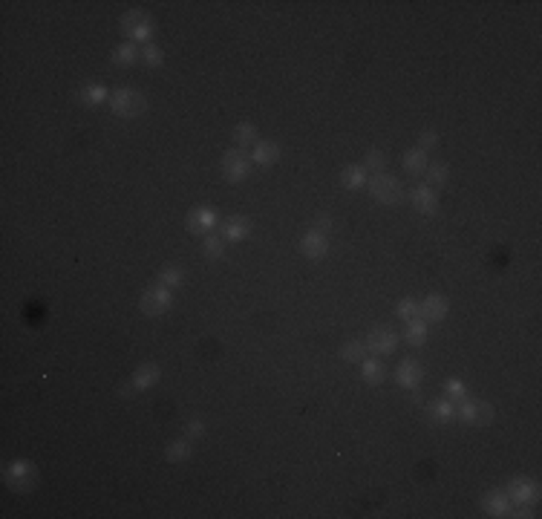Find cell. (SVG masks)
Instances as JSON below:
<instances>
[{"label":"cell","mask_w":542,"mask_h":519,"mask_svg":"<svg viewBox=\"0 0 542 519\" xmlns=\"http://www.w3.org/2000/svg\"><path fill=\"white\" fill-rule=\"evenodd\" d=\"M81 101L84 104H101V101H110V90L104 84H90V87L81 90Z\"/></svg>","instance_id":"f1b7e54d"},{"label":"cell","mask_w":542,"mask_h":519,"mask_svg":"<svg viewBox=\"0 0 542 519\" xmlns=\"http://www.w3.org/2000/svg\"><path fill=\"white\" fill-rule=\"evenodd\" d=\"M159 283H162V286H168V289L182 286V283H185V271L179 269V265H168V269H162Z\"/></svg>","instance_id":"4dcf8cb0"},{"label":"cell","mask_w":542,"mask_h":519,"mask_svg":"<svg viewBox=\"0 0 542 519\" xmlns=\"http://www.w3.org/2000/svg\"><path fill=\"white\" fill-rule=\"evenodd\" d=\"M121 32L130 44H138V40H150L153 38V21L147 12L142 9H130L121 15Z\"/></svg>","instance_id":"3957f363"},{"label":"cell","mask_w":542,"mask_h":519,"mask_svg":"<svg viewBox=\"0 0 542 519\" xmlns=\"http://www.w3.org/2000/svg\"><path fill=\"white\" fill-rule=\"evenodd\" d=\"M508 505H510L508 494H502V490H491V494H484V499H482V511L488 516H508L510 514Z\"/></svg>","instance_id":"5bb4252c"},{"label":"cell","mask_w":542,"mask_h":519,"mask_svg":"<svg viewBox=\"0 0 542 519\" xmlns=\"http://www.w3.org/2000/svg\"><path fill=\"white\" fill-rule=\"evenodd\" d=\"M142 61H145L147 67H162L164 52H162L159 47H145V49H142Z\"/></svg>","instance_id":"d590c367"},{"label":"cell","mask_w":542,"mask_h":519,"mask_svg":"<svg viewBox=\"0 0 542 519\" xmlns=\"http://www.w3.org/2000/svg\"><path fill=\"white\" fill-rule=\"evenodd\" d=\"M315 231L329 234V231H332V217H329V214H317V217H315Z\"/></svg>","instance_id":"f35d334b"},{"label":"cell","mask_w":542,"mask_h":519,"mask_svg":"<svg viewBox=\"0 0 542 519\" xmlns=\"http://www.w3.org/2000/svg\"><path fill=\"white\" fill-rule=\"evenodd\" d=\"M386 162H390V156H386L384 150H369L367 156H364V171H375V173H384V167H386Z\"/></svg>","instance_id":"f546056e"},{"label":"cell","mask_w":542,"mask_h":519,"mask_svg":"<svg viewBox=\"0 0 542 519\" xmlns=\"http://www.w3.org/2000/svg\"><path fill=\"white\" fill-rule=\"evenodd\" d=\"M248 234H251V222L243 217H231L225 226H222V237H225L228 243H243Z\"/></svg>","instance_id":"2e32d148"},{"label":"cell","mask_w":542,"mask_h":519,"mask_svg":"<svg viewBox=\"0 0 542 519\" xmlns=\"http://www.w3.org/2000/svg\"><path fill=\"white\" fill-rule=\"evenodd\" d=\"M219 167H222V179L231 182V185H240V182L248 179V173H251V159L245 156V150L234 147L228 153H222Z\"/></svg>","instance_id":"277c9868"},{"label":"cell","mask_w":542,"mask_h":519,"mask_svg":"<svg viewBox=\"0 0 542 519\" xmlns=\"http://www.w3.org/2000/svg\"><path fill=\"white\" fill-rule=\"evenodd\" d=\"M138 58H142V52H138V47L130 44V40L110 52V64H113V67H133Z\"/></svg>","instance_id":"d6986e66"},{"label":"cell","mask_w":542,"mask_h":519,"mask_svg":"<svg viewBox=\"0 0 542 519\" xmlns=\"http://www.w3.org/2000/svg\"><path fill=\"white\" fill-rule=\"evenodd\" d=\"M110 110H113L119 119H136L147 110V98L133 87H119L110 93Z\"/></svg>","instance_id":"6da1fadb"},{"label":"cell","mask_w":542,"mask_h":519,"mask_svg":"<svg viewBox=\"0 0 542 519\" xmlns=\"http://www.w3.org/2000/svg\"><path fill=\"white\" fill-rule=\"evenodd\" d=\"M360 378H364L367 384H381L384 378H386V367H384V361L381 358H364L360 361Z\"/></svg>","instance_id":"e0dca14e"},{"label":"cell","mask_w":542,"mask_h":519,"mask_svg":"<svg viewBox=\"0 0 542 519\" xmlns=\"http://www.w3.org/2000/svg\"><path fill=\"white\" fill-rule=\"evenodd\" d=\"M202 254H205L208 260H217V257H222V254H225V237L208 234L205 240H202Z\"/></svg>","instance_id":"83f0119b"},{"label":"cell","mask_w":542,"mask_h":519,"mask_svg":"<svg viewBox=\"0 0 542 519\" xmlns=\"http://www.w3.org/2000/svg\"><path fill=\"white\" fill-rule=\"evenodd\" d=\"M395 315H398V317H401V320H404V324H407V320L419 317V303H415L412 298H404V300H401V303L395 306Z\"/></svg>","instance_id":"836d02e7"},{"label":"cell","mask_w":542,"mask_h":519,"mask_svg":"<svg viewBox=\"0 0 542 519\" xmlns=\"http://www.w3.org/2000/svg\"><path fill=\"white\" fill-rule=\"evenodd\" d=\"M159 378H162V370H159V363H142L136 372H133V387L136 389H150V387H156L159 384Z\"/></svg>","instance_id":"9a60e30c"},{"label":"cell","mask_w":542,"mask_h":519,"mask_svg":"<svg viewBox=\"0 0 542 519\" xmlns=\"http://www.w3.org/2000/svg\"><path fill=\"white\" fill-rule=\"evenodd\" d=\"M190 439H173L168 447H164V459L171 461V465H182V461L190 459Z\"/></svg>","instance_id":"7402d4cb"},{"label":"cell","mask_w":542,"mask_h":519,"mask_svg":"<svg viewBox=\"0 0 542 519\" xmlns=\"http://www.w3.org/2000/svg\"><path fill=\"white\" fill-rule=\"evenodd\" d=\"M214 222H217V211L211 205H199V208H193V211L188 214V231L190 234H208L214 228Z\"/></svg>","instance_id":"7c38bea8"},{"label":"cell","mask_w":542,"mask_h":519,"mask_svg":"<svg viewBox=\"0 0 542 519\" xmlns=\"http://www.w3.org/2000/svg\"><path fill=\"white\" fill-rule=\"evenodd\" d=\"M199 436H205V422L202 418H188V424H185V439H199Z\"/></svg>","instance_id":"8d00e7d4"},{"label":"cell","mask_w":542,"mask_h":519,"mask_svg":"<svg viewBox=\"0 0 542 519\" xmlns=\"http://www.w3.org/2000/svg\"><path fill=\"white\" fill-rule=\"evenodd\" d=\"M491 422H493V407L488 401H476V418H473V424L476 427H488Z\"/></svg>","instance_id":"e575fe53"},{"label":"cell","mask_w":542,"mask_h":519,"mask_svg":"<svg viewBox=\"0 0 542 519\" xmlns=\"http://www.w3.org/2000/svg\"><path fill=\"white\" fill-rule=\"evenodd\" d=\"M300 251H303V257H309V260H323L326 254H329V240H326V234H321V231H306L303 234V240H300Z\"/></svg>","instance_id":"8fae6325"},{"label":"cell","mask_w":542,"mask_h":519,"mask_svg":"<svg viewBox=\"0 0 542 519\" xmlns=\"http://www.w3.org/2000/svg\"><path fill=\"white\" fill-rule=\"evenodd\" d=\"M427 165H430V159H427V153L424 150H407L404 153V171L407 173H412V176H421L424 171H427Z\"/></svg>","instance_id":"cb8c5ba5"},{"label":"cell","mask_w":542,"mask_h":519,"mask_svg":"<svg viewBox=\"0 0 542 519\" xmlns=\"http://www.w3.org/2000/svg\"><path fill=\"white\" fill-rule=\"evenodd\" d=\"M430 324H424L421 317H412V320H407V329H404V341L412 346V349H419V346H424L427 343V329Z\"/></svg>","instance_id":"ffe728a7"},{"label":"cell","mask_w":542,"mask_h":519,"mask_svg":"<svg viewBox=\"0 0 542 519\" xmlns=\"http://www.w3.org/2000/svg\"><path fill=\"white\" fill-rule=\"evenodd\" d=\"M367 188H369L372 200L381 202V205H398L401 200H404V188H401V182L390 173H375L367 182Z\"/></svg>","instance_id":"7a4b0ae2"},{"label":"cell","mask_w":542,"mask_h":519,"mask_svg":"<svg viewBox=\"0 0 542 519\" xmlns=\"http://www.w3.org/2000/svg\"><path fill=\"white\" fill-rule=\"evenodd\" d=\"M280 159V145L277 142H257L251 147V162L254 165H274Z\"/></svg>","instance_id":"ac0fdd59"},{"label":"cell","mask_w":542,"mask_h":519,"mask_svg":"<svg viewBox=\"0 0 542 519\" xmlns=\"http://www.w3.org/2000/svg\"><path fill=\"white\" fill-rule=\"evenodd\" d=\"M3 479L12 490H18V494H29V490L38 485V470L29 465V461L23 459H15L12 465L3 470Z\"/></svg>","instance_id":"5b68a950"},{"label":"cell","mask_w":542,"mask_h":519,"mask_svg":"<svg viewBox=\"0 0 542 519\" xmlns=\"http://www.w3.org/2000/svg\"><path fill=\"white\" fill-rule=\"evenodd\" d=\"M367 352H372L375 358H384V355H393L395 346H398V335L390 326H375L367 335Z\"/></svg>","instance_id":"52a82bcc"},{"label":"cell","mask_w":542,"mask_h":519,"mask_svg":"<svg viewBox=\"0 0 542 519\" xmlns=\"http://www.w3.org/2000/svg\"><path fill=\"white\" fill-rule=\"evenodd\" d=\"M458 407H456V415H458V422H465V424H473V418H476V401H470V398H462V401H456Z\"/></svg>","instance_id":"1f68e13d"},{"label":"cell","mask_w":542,"mask_h":519,"mask_svg":"<svg viewBox=\"0 0 542 519\" xmlns=\"http://www.w3.org/2000/svg\"><path fill=\"white\" fill-rule=\"evenodd\" d=\"M257 142H260V138H257V128H254V124L243 121V124H237V128H234V145H237L240 150L254 147Z\"/></svg>","instance_id":"d4e9b609"},{"label":"cell","mask_w":542,"mask_h":519,"mask_svg":"<svg viewBox=\"0 0 542 519\" xmlns=\"http://www.w3.org/2000/svg\"><path fill=\"white\" fill-rule=\"evenodd\" d=\"M427 182H430V188H441V185H447V176H450V171H447V165L444 162H433V165H427Z\"/></svg>","instance_id":"4316f807"},{"label":"cell","mask_w":542,"mask_h":519,"mask_svg":"<svg viewBox=\"0 0 542 519\" xmlns=\"http://www.w3.org/2000/svg\"><path fill=\"white\" fill-rule=\"evenodd\" d=\"M450 312V303L444 294H427V298L419 303V317L424 320V324H439V320H444Z\"/></svg>","instance_id":"ba28073f"},{"label":"cell","mask_w":542,"mask_h":519,"mask_svg":"<svg viewBox=\"0 0 542 519\" xmlns=\"http://www.w3.org/2000/svg\"><path fill=\"white\" fill-rule=\"evenodd\" d=\"M444 398H450L453 404L462 401V398H467V387L462 381H456V378H450V381L444 384Z\"/></svg>","instance_id":"d6a6232c"},{"label":"cell","mask_w":542,"mask_h":519,"mask_svg":"<svg viewBox=\"0 0 542 519\" xmlns=\"http://www.w3.org/2000/svg\"><path fill=\"white\" fill-rule=\"evenodd\" d=\"M421 375H424V367L415 358H404L398 363V370H395V384L398 387H404V389H415L421 384Z\"/></svg>","instance_id":"30bf717a"},{"label":"cell","mask_w":542,"mask_h":519,"mask_svg":"<svg viewBox=\"0 0 542 519\" xmlns=\"http://www.w3.org/2000/svg\"><path fill=\"white\" fill-rule=\"evenodd\" d=\"M341 358L346 363H360V361L367 358V343L364 341H346L341 346Z\"/></svg>","instance_id":"484cf974"},{"label":"cell","mask_w":542,"mask_h":519,"mask_svg":"<svg viewBox=\"0 0 542 519\" xmlns=\"http://www.w3.org/2000/svg\"><path fill=\"white\" fill-rule=\"evenodd\" d=\"M505 494L513 505H531V502L539 499V487H537V482L525 479V476H517V479H510Z\"/></svg>","instance_id":"9c48e42d"},{"label":"cell","mask_w":542,"mask_h":519,"mask_svg":"<svg viewBox=\"0 0 542 519\" xmlns=\"http://www.w3.org/2000/svg\"><path fill=\"white\" fill-rule=\"evenodd\" d=\"M427 413H430V418H433L436 424H444V422H450V418L456 415V404L450 398H436V401L427 404Z\"/></svg>","instance_id":"44dd1931"},{"label":"cell","mask_w":542,"mask_h":519,"mask_svg":"<svg viewBox=\"0 0 542 519\" xmlns=\"http://www.w3.org/2000/svg\"><path fill=\"white\" fill-rule=\"evenodd\" d=\"M171 303H173L171 289L162 286V283H156V286H150V289L142 294V300H138V309H142L147 317H159V315L168 312Z\"/></svg>","instance_id":"8992f818"},{"label":"cell","mask_w":542,"mask_h":519,"mask_svg":"<svg viewBox=\"0 0 542 519\" xmlns=\"http://www.w3.org/2000/svg\"><path fill=\"white\" fill-rule=\"evenodd\" d=\"M364 182H367V171H364L360 165H346L343 171H341V185H343L346 191L364 188Z\"/></svg>","instance_id":"603a6c76"},{"label":"cell","mask_w":542,"mask_h":519,"mask_svg":"<svg viewBox=\"0 0 542 519\" xmlns=\"http://www.w3.org/2000/svg\"><path fill=\"white\" fill-rule=\"evenodd\" d=\"M410 202L419 214H436L439 211V196L430 185H421V188H412L410 191Z\"/></svg>","instance_id":"4fadbf2b"},{"label":"cell","mask_w":542,"mask_h":519,"mask_svg":"<svg viewBox=\"0 0 542 519\" xmlns=\"http://www.w3.org/2000/svg\"><path fill=\"white\" fill-rule=\"evenodd\" d=\"M436 145H439V133H436V130H424V133L419 136V150L427 153V150H433Z\"/></svg>","instance_id":"74e56055"}]
</instances>
